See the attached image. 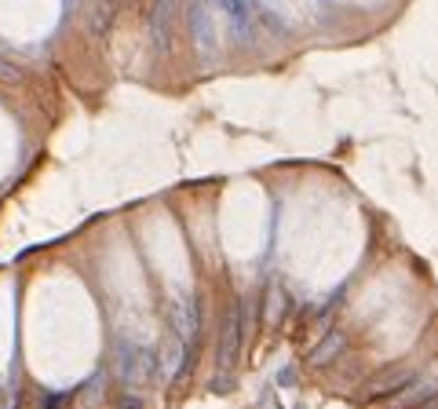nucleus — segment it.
Wrapping results in <instances>:
<instances>
[{
    "instance_id": "obj_1",
    "label": "nucleus",
    "mask_w": 438,
    "mask_h": 409,
    "mask_svg": "<svg viewBox=\"0 0 438 409\" xmlns=\"http://www.w3.org/2000/svg\"><path fill=\"white\" fill-rule=\"evenodd\" d=\"M190 30H194V44L204 59L216 55V44H219V30H216V19H212V8L198 0L194 8H190Z\"/></svg>"
},
{
    "instance_id": "obj_2",
    "label": "nucleus",
    "mask_w": 438,
    "mask_h": 409,
    "mask_svg": "<svg viewBox=\"0 0 438 409\" xmlns=\"http://www.w3.org/2000/svg\"><path fill=\"white\" fill-rule=\"evenodd\" d=\"M435 394H438V380H417L413 377L391 394V409H420V406H428Z\"/></svg>"
},
{
    "instance_id": "obj_3",
    "label": "nucleus",
    "mask_w": 438,
    "mask_h": 409,
    "mask_svg": "<svg viewBox=\"0 0 438 409\" xmlns=\"http://www.w3.org/2000/svg\"><path fill=\"white\" fill-rule=\"evenodd\" d=\"M238 351H241V311L234 307V314H230V325H227V340H223V351H219V365L230 369L238 362Z\"/></svg>"
},
{
    "instance_id": "obj_4",
    "label": "nucleus",
    "mask_w": 438,
    "mask_h": 409,
    "mask_svg": "<svg viewBox=\"0 0 438 409\" xmlns=\"http://www.w3.org/2000/svg\"><path fill=\"white\" fill-rule=\"evenodd\" d=\"M343 348H347V332L336 329V332H329V336L311 351V358H307V362H311V365H329L332 358H340V354H343Z\"/></svg>"
},
{
    "instance_id": "obj_5",
    "label": "nucleus",
    "mask_w": 438,
    "mask_h": 409,
    "mask_svg": "<svg viewBox=\"0 0 438 409\" xmlns=\"http://www.w3.org/2000/svg\"><path fill=\"white\" fill-rule=\"evenodd\" d=\"M175 0H153V30H158V41L169 37V19H172Z\"/></svg>"
},
{
    "instance_id": "obj_6",
    "label": "nucleus",
    "mask_w": 438,
    "mask_h": 409,
    "mask_svg": "<svg viewBox=\"0 0 438 409\" xmlns=\"http://www.w3.org/2000/svg\"><path fill=\"white\" fill-rule=\"evenodd\" d=\"M278 383H285V388H289V383H296V380H292V369H281V377H278Z\"/></svg>"
}]
</instances>
